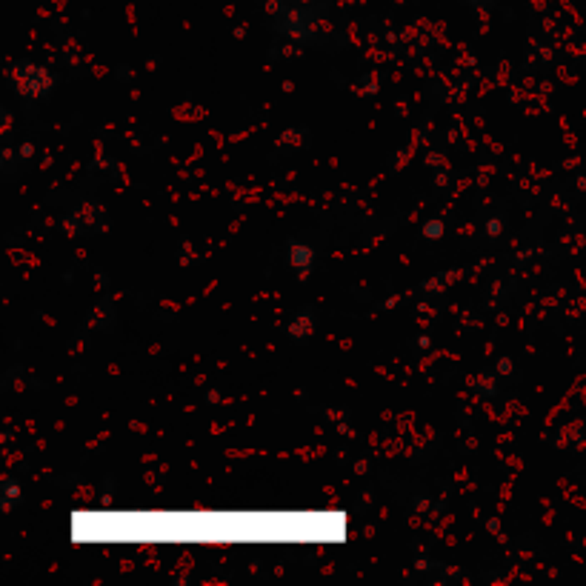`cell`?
Returning a JSON list of instances; mask_svg holds the SVG:
<instances>
[{"instance_id":"obj_1","label":"cell","mask_w":586,"mask_h":586,"mask_svg":"<svg viewBox=\"0 0 586 586\" xmlns=\"http://www.w3.org/2000/svg\"><path fill=\"white\" fill-rule=\"evenodd\" d=\"M72 526H86L89 538H101V541H315V538H341L346 535L344 515H298V512H266V515H75Z\"/></svg>"}]
</instances>
